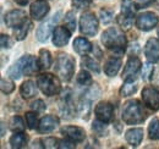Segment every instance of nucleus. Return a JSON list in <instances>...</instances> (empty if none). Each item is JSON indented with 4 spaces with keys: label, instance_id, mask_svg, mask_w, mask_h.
Returning <instances> with one entry per match:
<instances>
[{
    "label": "nucleus",
    "instance_id": "1",
    "mask_svg": "<svg viewBox=\"0 0 159 149\" xmlns=\"http://www.w3.org/2000/svg\"><path fill=\"white\" fill-rule=\"evenodd\" d=\"M38 70H40L38 60L32 55H25L19 59L7 70V76L11 77L12 79H19L23 74L31 76V74H36Z\"/></svg>",
    "mask_w": 159,
    "mask_h": 149
},
{
    "label": "nucleus",
    "instance_id": "2",
    "mask_svg": "<svg viewBox=\"0 0 159 149\" xmlns=\"http://www.w3.org/2000/svg\"><path fill=\"white\" fill-rule=\"evenodd\" d=\"M102 43L109 50H113L115 53H122L126 48L127 40L120 28L110 27L102 33Z\"/></svg>",
    "mask_w": 159,
    "mask_h": 149
},
{
    "label": "nucleus",
    "instance_id": "3",
    "mask_svg": "<svg viewBox=\"0 0 159 149\" xmlns=\"http://www.w3.org/2000/svg\"><path fill=\"white\" fill-rule=\"evenodd\" d=\"M121 117L122 121L127 125H139L146 120L147 114L144 111L142 104L139 103V100L132 99L124 104Z\"/></svg>",
    "mask_w": 159,
    "mask_h": 149
},
{
    "label": "nucleus",
    "instance_id": "4",
    "mask_svg": "<svg viewBox=\"0 0 159 149\" xmlns=\"http://www.w3.org/2000/svg\"><path fill=\"white\" fill-rule=\"evenodd\" d=\"M75 66H76V61L72 56H70L69 54H60L55 60L54 70L61 81L67 82L72 78L75 74Z\"/></svg>",
    "mask_w": 159,
    "mask_h": 149
},
{
    "label": "nucleus",
    "instance_id": "5",
    "mask_svg": "<svg viewBox=\"0 0 159 149\" xmlns=\"http://www.w3.org/2000/svg\"><path fill=\"white\" fill-rule=\"evenodd\" d=\"M37 86L39 89L48 97L57 95L61 89L59 77L52 74H39L37 78Z\"/></svg>",
    "mask_w": 159,
    "mask_h": 149
},
{
    "label": "nucleus",
    "instance_id": "6",
    "mask_svg": "<svg viewBox=\"0 0 159 149\" xmlns=\"http://www.w3.org/2000/svg\"><path fill=\"white\" fill-rule=\"evenodd\" d=\"M99 28L98 19L93 12H84L80 19V31L87 37H93L97 34Z\"/></svg>",
    "mask_w": 159,
    "mask_h": 149
},
{
    "label": "nucleus",
    "instance_id": "7",
    "mask_svg": "<svg viewBox=\"0 0 159 149\" xmlns=\"http://www.w3.org/2000/svg\"><path fill=\"white\" fill-rule=\"evenodd\" d=\"M60 16H61V11H58L55 15L49 17L45 22H43L38 27L36 36H37V39L39 42L44 43V42L48 40V38L50 36V33L53 32V29H55V25L58 23V21L60 20Z\"/></svg>",
    "mask_w": 159,
    "mask_h": 149
},
{
    "label": "nucleus",
    "instance_id": "8",
    "mask_svg": "<svg viewBox=\"0 0 159 149\" xmlns=\"http://www.w3.org/2000/svg\"><path fill=\"white\" fill-rule=\"evenodd\" d=\"M159 22V17L154 14V12H151V11H146V12H142L139 14V16L136 17V26L137 28H139L141 31H151L153 29Z\"/></svg>",
    "mask_w": 159,
    "mask_h": 149
},
{
    "label": "nucleus",
    "instance_id": "9",
    "mask_svg": "<svg viewBox=\"0 0 159 149\" xmlns=\"http://www.w3.org/2000/svg\"><path fill=\"white\" fill-rule=\"evenodd\" d=\"M141 66H142V62L137 56H130L122 71V79L125 82H132L139 74Z\"/></svg>",
    "mask_w": 159,
    "mask_h": 149
},
{
    "label": "nucleus",
    "instance_id": "10",
    "mask_svg": "<svg viewBox=\"0 0 159 149\" xmlns=\"http://www.w3.org/2000/svg\"><path fill=\"white\" fill-rule=\"evenodd\" d=\"M142 100L148 109L153 111L159 110V91L157 88L151 86L144 87L142 91Z\"/></svg>",
    "mask_w": 159,
    "mask_h": 149
},
{
    "label": "nucleus",
    "instance_id": "11",
    "mask_svg": "<svg viewBox=\"0 0 159 149\" xmlns=\"http://www.w3.org/2000/svg\"><path fill=\"white\" fill-rule=\"evenodd\" d=\"M94 114L97 120H99L104 124H108L113 120V115H114V108L110 103L107 102H100L99 104L96 106Z\"/></svg>",
    "mask_w": 159,
    "mask_h": 149
},
{
    "label": "nucleus",
    "instance_id": "12",
    "mask_svg": "<svg viewBox=\"0 0 159 149\" xmlns=\"http://www.w3.org/2000/svg\"><path fill=\"white\" fill-rule=\"evenodd\" d=\"M27 15L22 10H12L5 15V23L10 28H16L27 21Z\"/></svg>",
    "mask_w": 159,
    "mask_h": 149
},
{
    "label": "nucleus",
    "instance_id": "13",
    "mask_svg": "<svg viewBox=\"0 0 159 149\" xmlns=\"http://www.w3.org/2000/svg\"><path fill=\"white\" fill-rule=\"evenodd\" d=\"M50 7L47 0H36L30 9V14L33 20H42L43 17L47 16V14L49 12Z\"/></svg>",
    "mask_w": 159,
    "mask_h": 149
},
{
    "label": "nucleus",
    "instance_id": "14",
    "mask_svg": "<svg viewBox=\"0 0 159 149\" xmlns=\"http://www.w3.org/2000/svg\"><path fill=\"white\" fill-rule=\"evenodd\" d=\"M61 133L69 138L70 141L75 142V143H80V142H83L84 138H86V132L82 127L79 126H65L61 129Z\"/></svg>",
    "mask_w": 159,
    "mask_h": 149
},
{
    "label": "nucleus",
    "instance_id": "15",
    "mask_svg": "<svg viewBox=\"0 0 159 149\" xmlns=\"http://www.w3.org/2000/svg\"><path fill=\"white\" fill-rule=\"evenodd\" d=\"M144 55L149 62L159 61V39L151 38L147 40L144 45Z\"/></svg>",
    "mask_w": 159,
    "mask_h": 149
},
{
    "label": "nucleus",
    "instance_id": "16",
    "mask_svg": "<svg viewBox=\"0 0 159 149\" xmlns=\"http://www.w3.org/2000/svg\"><path fill=\"white\" fill-rule=\"evenodd\" d=\"M70 36H71V31L67 29V27H62L59 26L54 29V33H53V44L55 47H64L69 43L70 40Z\"/></svg>",
    "mask_w": 159,
    "mask_h": 149
},
{
    "label": "nucleus",
    "instance_id": "17",
    "mask_svg": "<svg viewBox=\"0 0 159 149\" xmlns=\"http://www.w3.org/2000/svg\"><path fill=\"white\" fill-rule=\"evenodd\" d=\"M59 125V119L54 115H47L39 121L38 131L40 133H49L54 131Z\"/></svg>",
    "mask_w": 159,
    "mask_h": 149
},
{
    "label": "nucleus",
    "instance_id": "18",
    "mask_svg": "<svg viewBox=\"0 0 159 149\" xmlns=\"http://www.w3.org/2000/svg\"><path fill=\"white\" fill-rule=\"evenodd\" d=\"M120 67H121V59L116 56H111L104 64V72L109 77H114L119 72Z\"/></svg>",
    "mask_w": 159,
    "mask_h": 149
},
{
    "label": "nucleus",
    "instance_id": "19",
    "mask_svg": "<svg viewBox=\"0 0 159 149\" xmlns=\"http://www.w3.org/2000/svg\"><path fill=\"white\" fill-rule=\"evenodd\" d=\"M125 139L130 146L137 147L141 144V142L143 139V130L142 129H130L125 133Z\"/></svg>",
    "mask_w": 159,
    "mask_h": 149
},
{
    "label": "nucleus",
    "instance_id": "20",
    "mask_svg": "<svg viewBox=\"0 0 159 149\" xmlns=\"http://www.w3.org/2000/svg\"><path fill=\"white\" fill-rule=\"evenodd\" d=\"M20 94L23 99H31L37 95V86L33 81H25L20 87Z\"/></svg>",
    "mask_w": 159,
    "mask_h": 149
},
{
    "label": "nucleus",
    "instance_id": "21",
    "mask_svg": "<svg viewBox=\"0 0 159 149\" xmlns=\"http://www.w3.org/2000/svg\"><path fill=\"white\" fill-rule=\"evenodd\" d=\"M74 50L80 55H86L92 50V44L86 38H76L74 40Z\"/></svg>",
    "mask_w": 159,
    "mask_h": 149
},
{
    "label": "nucleus",
    "instance_id": "22",
    "mask_svg": "<svg viewBox=\"0 0 159 149\" xmlns=\"http://www.w3.org/2000/svg\"><path fill=\"white\" fill-rule=\"evenodd\" d=\"M27 142H28V138L25 133L15 132V134H12L11 138H10V147L14 149L23 148V147H26Z\"/></svg>",
    "mask_w": 159,
    "mask_h": 149
},
{
    "label": "nucleus",
    "instance_id": "23",
    "mask_svg": "<svg viewBox=\"0 0 159 149\" xmlns=\"http://www.w3.org/2000/svg\"><path fill=\"white\" fill-rule=\"evenodd\" d=\"M38 62H39L40 70H48V69L52 66V62H53V59H52L50 52L47 50V49H42V50L39 52Z\"/></svg>",
    "mask_w": 159,
    "mask_h": 149
},
{
    "label": "nucleus",
    "instance_id": "24",
    "mask_svg": "<svg viewBox=\"0 0 159 149\" xmlns=\"http://www.w3.org/2000/svg\"><path fill=\"white\" fill-rule=\"evenodd\" d=\"M31 26H32L31 21L27 20V21H26L25 23H22L21 26L14 28V36L16 38V40H23V39L26 38V36H27V33H28Z\"/></svg>",
    "mask_w": 159,
    "mask_h": 149
},
{
    "label": "nucleus",
    "instance_id": "25",
    "mask_svg": "<svg viewBox=\"0 0 159 149\" xmlns=\"http://www.w3.org/2000/svg\"><path fill=\"white\" fill-rule=\"evenodd\" d=\"M136 9H137L136 7V4H134L131 0H122L121 1V14L122 15L134 19Z\"/></svg>",
    "mask_w": 159,
    "mask_h": 149
},
{
    "label": "nucleus",
    "instance_id": "26",
    "mask_svg": "<svg viewBox=\"0 0 159 149\" xmlns=\"http://www.w3.org/2000/svg\"><path fill=\"white\" fill-rule=\"evenodd\" d=\"M148 136L153 141L159 139V117H153L148 126Z\"/></svg>",
    "mask_w": 159,
    "mask_h": 149
},
{
    "label": "nucleus",
    "instance_id": "27",
    "mask_svg": "<svg viewBox=\"0 0 159 149\" xmlns=\"http://www.w3.org/2000/svg\"><path fill=\"white\" fill-rule=\"evenodd\" d=\"M137 91V84L132 82H125V84H122V87L120 88V95L121 97H130L132 94L136 93Z\"/></svg>",
    "mask_w": 159,
    "mask_h": 149
},
{
    "label": "nucleus",
    "instance_id": "28",
    "mask_svg": "<svg viewBox=\"0 0 159 149\" xmlns=\"http://www.w3.org/2000/svg\"><path fill=\"white\" fill-rule=\"evenodd\" d=\"M25 129H26L25 122L20 116H14L10 120V130L12 132H23Z\"/></svg>",
    "mask_w": 159,
    "mask_h": 149
},
{
    "label": "nucleus",
    "instance_id": "29",
    "mask_svg": "<svg viewBox=\"0 0 159 149\" xmlns=\"http://www.w3.org/2000/svg\"><path fill=\"white\" fill-rule=\"evenodd\" d=\"M26 122H27V126H28V129H31V130L38 129V126H39V122H38L37 112H36V111L26 112Z\"/></svg>",
    "mask_w": 159,
    "mask_h": 149
},
{
    "label": "nucleus",
    "instance_id": "30",
    "mask_svg": "<svg viewBox=\"0 0 159 149\" xmlns=\"http://www.w3.org/2000/svg\"><path fill=\"white\" fill-rule=\"evenodd\" d=\"M82 66L86 67V69H89L91 71H93L96 74L99 72V65H98V62L94 61L93 59L88 57V56H86V57L82 59Z\"/></svg>",
    "mask_w": 159,
    "mask_h": 149
},
{
    "label": "nucleus",
    "instance_id": "31",
    "mask_svg": "<svg viewBox=\"0 0 159 149\" xmlns=\"http://www.w3.org/2000/svg\"><path fill=\"white\" fill-rule=\"evenodd\" d=\"M76 79H77V83L81 84V86H88V84L92 83V77H91V74H88L86 70L80 71L77 77H76Z\"/></svg>",
    "mask_w": 159,
    "mask_h": 149
},
{
    "label": "nucleus",
    "instance_id": "32",
    "mask_svg": "<svg viewBox=\"0 0 159 149\" xmlns=\"http://www.w3.org/2000/svg\"><path fill=\"white\" fill-rule=\"evenodd\" d=\"M15 84L9 78H1V92L4 94H10L14 92Z\"/></svg>",
    "mask_w": 159,
    "mask_h": 149
},
{
    "label": "nucleus",
    "instance_id": "33",
    "mask_svg": "<svg viewBox=\"0 0 159 149\" xmlns=\"http://www.w3.org/2000/svg\"><path fill=\"white\" fill-rule=\"evenodd\" d=\"M65 25H66V27L71 32H74L76 29V20H75V14L72 11H69L66 14V16H65Z\"/></svg>",
    "mask_w": 159,
    "mask_h": 149
},
{
    "label": "nucleus",
    "instance_id": "34",
    "mask_svg": "<svg viewBox=\"0 0 159 149\" xmlns=\"http://www.w3.org/2000/svg\"><path fill=\"white\" fill-rule=\"evenodd\" d=\"M93 0H72V6L76 7L77 10H83L87 9L92 5Z\"/></svg>",
    "mask_w": 159,
    "mask_h": 149
},
{
    "label": "nucleus",
    "instance_id": "35",
    "mask_svg": "<svg viewBox=\"0 0 159 149\" xmlns=\"http://www.w3.org/2000/svg\"><path fill=\"white\" fill-rule=\"evenodd\" d=\"M42 142H43V147L44 148H59L60 141H58L54 137H48V138L43 139Z\"/></svg>",
    "mask_w": 159,
    "mask_h": 149
},
{
    "label": "nucleus",
    "instance_id": "36",
    "mask_svg": "<svg viewBox=\"0 0 159 149\" xmlns=\"http://www.w3.org/2000/svg\"><path fill=\"white\" fill-rule=\"evenodd\" d=\"M153 74V66L147 62V64H143V69H142V78L144 81H148L151 78V76Z\"/></svg>",
    "mask_w": 159,
    "mask_h": 149
},
{
    "label": "nucleus",
    "instance_id": "37",
    "mask_svg": "<svg viewBox=\"0 0 159 149\" xmlns=\"http://www.w3.org/2000/svg\"><path fill=\"white\" fill-rule=\"evenodd\" d=\"M113 17H114V15H113L111 11H109L107 9L100 10V20H102L103 23H109L113 20Z\"/></svg>",
    "mask_w": 159,
    "mask_h": 149
},
{
    "label": "nucleus",
    "instance_id": "38",
    "mask_svg": "<svg viewBox=\"0 0 159 149\" xmlns=\"http://www.w3.org/2000/svg\"><path fill=\"white\" fill-rule=\"evenodd\" d=\"M31 108H32V110L36 112H42L45 110V104H44V102L43 100H40V99H37L36 102H33L32 104H31Z\"/></svg>",
    "mask_w": 159,
    "mask_h": 149
},
{
    "label": "nucleus",
    "instance_id": "39",
    "mask_svg": "<svg viewBox=\"0 0 159 149\" xmlns=\"http://www.w3.org/2000/svg\"><path fill=\"white\" fill-rule=\"evenodd\" d=\"M104 130H105V126H104V122L102 121H97L93 124V131H96L97 133H99L100 136H104Z\"/></svg>",
    "mask_w": 159,
    "mask_h": 149
},
{
    "label": "nucleus",
    "instance_id": "40",
    "mask_svg": "<svg viewBox=\"0 0 159 149\" xmlns=\"http://www.w3.org/2000/svg\"><path fill=\"white\" fill-rule=\"evenodd\" d=\"M154 2V0H136V7L137 9H143V7H147L149 5H152Z\"/></svg>",
    "mask_w": 159,
    "mask_h": 149
},
{
    "label": "nucleus",
    "instance_id": "41",
    "mask_svg": "<svg viewBox=\"0 0 159 149\" xmlns=\"http://www.w3.org/2000/svg\"><path fill=\"white\" fill-rule=\"evenodd\" d=\"M1 47L2 48H10L12 45V42L10 40V37L6 34H1Z\"/></svg>",
    "mask_w": 159,
    "mask_h": 149
},
{
    "label": "nucleus",
    "instance_id": "42",
    "mask_svg": "<svg viewBox=\"0 0 159 149\" xmlns=\"http://www.w3.org/2000/svg\"><path fill=\"white\" fill-rule=\"evenodd\" d=\"M75 142H69V141H60L59 148H75Z\"/></svg>",
    "mask_w": 159,
    "mask_h": 149
},
{
    "label": "nucleus",
    "instance_id": "43",
    "mask_svg": "<svg viewBox=\"0 0 159 149\" xmlns=\"http://www.w3.org/2000/svg\"><path fill=\"white\" fill-rule=\"evenodd\" d=\"M19 5H21V6H25V5H27L28 2H30V0H15Z\"/></svg>",
    "mask_w": 159,
    "mask_h": 149
},
{
    "label": "nucleus",
    "instance_id": "44",
    "mask_svg": "<svg viewBox=\"0 0 159 149\" xmlns=\"http://www.w3.org/2000/svg\"><path fill=\"white\" fill-rule=\"evenodd\" d=\"M158 36H159V28H158Z\"/></svg>",
    "mask_w": 159,
    "mask_h": 149
}]
</instances>
